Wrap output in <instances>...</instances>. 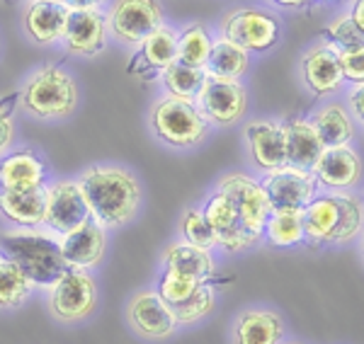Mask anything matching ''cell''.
Segmentation results:
<instances>
[{"label":"cell","mask_w":364,"mask_h":344,"mask_svg":"<svg viewBox=\"0 0 364 344\" xmlns=\"http://www.w3.org/2000/svg\"><path fill=\"white\" fill-rule=\"evenodd\" d=\"M323 34L328 37L326 44H331L336 51H352V49H362L364 46V32L355 25L350 13L333 20L331 27L323 29Z\"/></svg>","instance_id":"cell-35"},{"label":"cell","mask_w":364,"mask_h":344,"mask_svg":"<svg viewBox=\"0 0 364 344\" xmlns=\"http://www.w3.org/2000/svg\"><path fill=\"white\" fill-rule=\"evenodd\" d=\"M70 10L63 3L54 0H27L22 13V27L25 34L39 46L58 44L66 32V20Z\"/></svg>","instance_id":"cell-20"},{"label":"cell","mask_w":364,"mask_h":344,"mask_svg":"<svg viewBox=\"0 0 364 344\" xmlns=\"http://www.w3.org/2000/svg\"><path fill=\"white\" fill-rule=\"evenodd\" d=\"M92 218L105 228H124L139 216L141 184L117 165H90L78 174Z\"/></svg>","instance_id":"cell-1"},{"label":"cell","mask_w":364,"mask_h":344,"mask_svg":"<svg viewBox=\"0 0 364 344\" xmlns=\"http://www.w3.org/2000/svg\"><path fill=\"white\" fill-rule=\"evenodd\" d=\"M202 211H204L207 223L211 226V231H214L219 248H224L226 253H245V250L252 248L243 233V226H240V221L236 216V209H233V204L228 201V196L224 192H219V189L211 192L207 196V201H204Z\"/></svg>","instance_id":"cell-18"},{"label":"cell","mask_w":364,"mask_h":344,"mask_svg":"<svg viewBox=\"0 0 364 344\" xmlns=\"http://www.w3.org/2000/svg\"><path fill=\"white\" fill-rule=\"evenodd\" d=\"M34 291V284L15 262L0 257V311H15Z\"/></svg>","instance_id":"cell-31"},{"label":"cell","mask_w":364,"mask_h":344,"mask_svg":"<svg viewBox=\"0 0 364 344\" xmlns=\"http://www.w3.org/2000/svg\"><path fill=\"white\" fill-rule=\"evenodd\" d=\"M156 291L180 325H195L216 308V287L207 282H192L178 274L161 272Z\"/></svg>","instance_id":"cell-6"},{"label":"cell","mask_w":364,"mask_h":344,"mask_svg":"<svg viewBox=\"0 0 364 344\" xmlns=\"http://www.w3.org/2000/svg\"><path fill=\"white\" fill-rule=\"evenodd\" d=\"M54 3H63V0H54Z\"/></svg>","instance_id":"cell-44"},{"label":"cell","mask_w":364,"mask_h":344,"mask_svg":"<svg viewBox=\"0 0 364 344\" xmlns=\"http://www.w3.org/2000/svg\"><path fill=\"white\" fill-rule=\"evenodd\" d=\"M15 141V121L13 116H5L0 112V158L10 150V145Z\"/></svg>","instance_id":"cell-37"},{"label":"cell","mask_w":364,"mask_h":344,"mask_svg":"<svg viewBox=\"0 0 364 344\" xmlns=\"http://www.w3.org/2000/svg\"><path fill=\"white\" fill-rule=\"evenodd\" d=\"M90 206L80 189L78 179H58L46 184V218L44 226L56 235L75 231L90 221Z\"/></svg>","instance_id":"cell-12"},{"label":"cell","mask_w":364,"mask_h":344,"mask_svg":"<svg viewBox=\"0 0 364 344\" xmlns=\"http://www.w3.org/2000/svg\"><path fill=\"white\" fill-rule=\"evenodd\" d=\"M248 66H250L248 51L221 37L211 44L209 58H207V63H204V71H207L209 78L240 80L245 75V71H248Z\"/></svg>","instance_id":"cell-28"},{"label":"cell","mask_w":364,"mask_h":344,"mask_svg":"<svg viewBox=\"0 0 364 344\" xmlns=\"http://www.w3.org/2000/svg\"><path fill=\"white\" fill-rule=\"evenodd\" d=\"M265 240L274 248H296L306 240L301 213H269Z\"/></svg>","instance_id":"cell-33"},{"label":"cell","mask_w":364,"mask_h":344,"mask_svg":"<svg viewBox=\"0 0 364 344\" xmlns=\"http://www.w3.org/2000/svg\"><path fill=\"white\" fill-rule=\"evenodd\" d=\"M301 75L304 83L314 95H331L343 85V71H340V61H338V51L331 44H318L311 46L304 54L301 61Z\"/></svg>","instance_id":"cell-22"},{"label":"cell","mask_w":364,"mask_h":344,"mask_svg":"<svg viewBox=\"0 0 364 344\" xmlns=\"http://www.w3.org/2000/svg\"><path fill=\"white\" fill-rule=\"evenodd\" d=\"M350 17L355 20V25L364 32V0H355V5H352V13Z\"/></svg>","instance_id":"cell-41"},{"label":"cell","mask_w":364,"mask_h":344,"mask_svg":"<svg viewBox=\"0 0 364 344\" xmlns=\"http://www.w3.org/2000/svg\"><path fill=\"white\" fill-rule=\"evenodd\" d=\"M245 141H248L250 160L257 170L272 172L287 165L284 126L279 121H250L245 126Z\"/></svg>","instance_id":"cell-17"},{"label":"cell","mask_w":364,"mask_h":344,"mask_svg":"<svg viewBox=\"0 0 364 344\" xmlns=\"http://www.w3.org/2000/svg\"><path fill=\"white\" fill-rule=\"evenodd\" d=\"M161 83L168 90V95L180 97V100H197L202 92L204 83H207V71L204 68H192L185 63L175 61L173 66L161 73Z\"/></svg>","instance_id":"cell-30"},{"label":"cell","mask_w":364,"mask_h":344,"mask_svg":"<svg viewBox=\"0 0 364 344\" xmlns=\"http://www.w3.org/2000/svg\"><path fill=\"white\" fill-rule=\"evenodd\" d=\"M304 235L316 245L348 243L364 226V209L352 194H323L301 211Z\"/></svg>","instance_id":"cell-3"},{"label":"cell","mask_w":364,"mask_h":344,"mask_svg":"<svg viewBox=\"0 0 364 344\" xmlns=\"http://www.w3.org/2000/svg\"><path fill=\"white\" fill-rule=\"evenodd\" d=\"M61 255L73 270H92L105 260L107 253V228L100 226L95 218L85 221L75 231L58 235Z\"/></svg>","instance_id":"cell-16"},{"label":"cell","mask_w":364,"mask_h":344,"mask_svg":"<svg viewBox=\"0 0 364 344\" xmlns=\"http://www.w3.org/2000/svg\"><path fill=\"white\" fill-rule=\"evenodd\" d=\"M289 344H299V342H289Z\"/></svg>","instance_id":"cell-45"},{"label":"cell","mask_w":364,"mask_h":344,"mask_svg":"<svg viewBox=\"0 0 364 344\" xmlns=\"http://www.w3.org/2000/svg\"><path fill=\"white\" fill-rule=\"evenodd\" d=\"M362 253H364V238H362Z\"/></svg>","instance_id":"cell-43"},{"label":"cell","mask_w":364,"mask_h":344,"mask_svg":"<svg viewBox=\"0 0 364 344\" xmlns=\"http://www.w3.org/2000/svg\"><path fill=\"white\" fill-rule=\"evenodd\" d=\"M362 158L350 145H338V148H326L321 153L318 162L314 165L316 182L336 192L352 189L362 177Z\"/></svg>","instance_id":"cell-21"},{"label":"cell","mask_w":364,"mask_h":344,"mask_svg":"<svg viewBox=\"0 0 364 344\" xmlns=\"http://www.w3.org/2000/svg\"><path fill=\"white\" fill-rule=\"evenodd\" d=\"M17 104H20V90L8 92L5 97H0V112H3L5 116H13Z\"/></svg>","instance_id":"cell-40"},{"label":"cell","mask_w":364,"mask_h":344,"mask_svg":"<svg viewBox=\"0 0 364 344\" xmlns=\"http://www.w3.org/2000/svg\"><path fill=\"white\" fill-rule=\"evenodd\" d=\"M107 0H63L68 10H102Z\"/></svg>","instance_id":"cell-39"},{"label":"cell","mask_w":364,"mask_h":344,"mask_svg":"<svg viewBox=\"0 0 364 344\" xmlns=\"http://www.w3.org/2000/svg\"><path fill=\"white\" fill-rule=\"evenodd\" d=\"M49 313L56 323L75 325L90 318L97 308V284L87 270H70L49 289Z\"/></svg>","instance_id":"cell-7"},{"label":"cell","mask_w":364,"mask_h":344,"mask_svg":"<svg viewBox=\"0 0 364 344\" xmlns=\"http://www.w3.org/2000/svg\"><path fill=\"white\" fill-rule=\"evenodd\" d=\"M211 37L202 22L182 27L178 32V61L192 68H204L211 51Z\"/></svg>","instance_id":"cell-32"},{"label":"cell","mask_w":364,"mask_h":344,"mask_svg":"<svg viewBox=\"0 0 364 344\" xmlns=\"http://www.w3.org/2000/svg\"><path fill=\"white\" fill-rule=\"evenodd\" d=\"M216 189L224 192L228 196V201L233 204L236 216H238L240 226H243V233L250 240V245L260 243L262 238H265V226H267L269 213H272L260 182L248 177V174L231 172L219 179Z\"/></svg>","instance_id":"cell-8"},{"label":"cell","mask_w":364,"mask_h":344,"mask_svg":"<svg viewBox=\"0 0 364 344\" xmlns=\"http://www.w3.org/2000/svg\"><path fill=\"white\" fill-rule=\"evenodd\" d=\"M0 216L15 228H39L46 218V187L37 189H0Z\"/></svg>","instance_id":"cell-24"},{"label":"cell","mask_w":364,"mask_h":344,"mask_svg":"<svg viewBox=\"0 0 364 344\" xmlns=\"http://www.w3.org/2000/svg\"><path fill=\"white\" fill-rule=\"evenodd\" d=\"M311 126L318 133L323 148H338V145H350L355 138V124H352L348 109L343 104H326L311 119Z\"/></svg>","instance_id":"cell-29"},{"label":"cell","mask_w":364,"mask_h":344,"mask_svg":"<svg viewBox=\"0 0 364 344\" xmlns=\"http://www.w3.org/2000/svg\"><path fill=\"white\" fill-rule=\"evenodd\" d=\"M274 5H282V8H304L309 5V0H272Z\"/></svg>","instance_id":"cell-42"},{"label":"cell","mask_w":364,"mask_h":344,"mask_svg":"<svg viewBox=\"0 0 364 344\" xmlns=\"http://www.w3.org/2000/svg\"><path fill=\"white\" fill-rule=\"evenodd\" d=\"M180 235H182V243H190L199 250H209L211 253L214 248H219L214 231H211V226L207 223V218H204L202 209H185V211H182Z\"/></svg>","instance_id":"cell-34"},{"label":"cell","mask_w":364,"mask_h":344,"mask_svg":"<svg viewBox=\"0 0 364 344\" xmlns=\"http://www.w3.org/2000/svg\"><path fill=\"white\" fill-rule=\"evenodd\" d=\"M107 37V17L102 10H70L61 44L70 56L90 58L105 51Z\"/></svg>","instance_id":"cell-15"},{"label":"cell","mask_w":364,"mask_h":344,"mask_svg":"<svg viewBox=\"0 0 364 344\" xmlns=\"http://www.w3.org/2000/svg\"><path fill=\"white\" fill-rule=\"evenodd\" d=\"M105 17H107L109 34L117 42L136 46V49L149 34L166 25L158 0H112Z\"/></svg>","instance_id":"cell-9"},{"label":"cell","mask_w":364,"mask_h":344,"mask_svg":"<svg viewBox=\"0 0 364 344\" xmlns=\"http://www.w3.org/2000/svg\"><path fill=\"white\" fill-rule=\"evenodd\" d=\"M350 109H352V114L364 124V83H360L350 92Z\"/></svg>","instance_id":"cell-38"},{"label":"cell","mask_w":364,"mask_h":344,"mask_svg":"<svg viewBox=\"0 0 364 344\" xmlns=\"http://www.w3.org/2000/svg\"><path fill=\"white\" fill-rule=\"evenodd\" d=\"M195 104L209 124L231 126L243 119L245 109H248V95H245L240 80H221L207 75V83L197 95Z\"/></svg>","instance_id":"cell-14"},{"label":"cell","mask_w":364,"mask_h":344,"mask_svg":"<svg viewBox=\"0 0 364 344\" xmlns=\"http://www.w3.org/2000/svg\"><path fill=\"white\" fill-rule=\"evenodd\" d=\"M282 337H284V320L265 308L243 311L233 325V344H279Z\"/></svg>","instance_id":"cell-26"},{"label":"cell","mask_w":364,"mask_h":344,"mask_svg":"<svg viewBox=\"0 0 364 344\" xmlns=\"http://www.w3.org/2000/svg\"><path fill=\"white\" fill-rule=\"evenodd\" d=\"M127 323L139 337L151 342L168 340L178 332L180 323L156 289H141L127 303Z\"/></svg>","instance_id":"cell-13"},{"label":"cell","mask_w":364,"mask_h":344,"mask_svg":"<svg viewBox=\"0 0 364 344\" xmlns=\"http://www.w3.org/2000/svg\"><path fill=\"white\" fill-rule=\"evenodd\" d=\"M260 187L265 192L272 213H301L318 192L314 172L289 165L267 172Z\"/></svg>","instance_id":"cell-10"},{"label":"cell","mask_w":364,"mask_h":344,"mask_svg":"<svg viewBox=\"0 0 364 344\" xmlns=\"http://www.w3.org/2000/svg\"><path fill=\"white\" fill-rule=\"evenodd\" d=\"M284 126V145H287V165L299 167V170H314V165L318 162L323 148L318 133L311 126V121L294 119L287 121Z\"/></svg>","instance_id":"cell-27"},{"label":"cell","mask_w":364,"mask_h":344,"mask_svg":"<svg viewBox=\"0 0 364 344\" xmlns=\"http://www.w3.org/2000/svg\"><path fill=\"white\" fill-rule=\"evenodd\" d=\"M151 129L170 148H195L207 138L209 121L192 100L166 95L151 107Z\"/></svg>","instance_id":"cell-5"},{"label":"cell","mask_w":364,"mask_h":344,"mask_svg":"<svg viewBox=\"0 0 364 344\" xmlns=\"http://www.w3.org/2000/svg\"><path fill=\"white\" fill-rule=\"evenodd\" d=\"M178 61V32L168 25H161L154 34L141 42L139 56L129 63V73L139 78H161V73Z\"/></svg>","instance_id":"cell-19"},{"label":"cell","mask_w":364,"mask_h":344,"mask_svg":"<svg viewBox=\"0 0 364 344\" xmlns=\"http://www.w3.org/2000/svg\"><path fill=\"white\" fill-rule=\"evenodd\" d=\"M163 272L178 274L192 282H216V260L209 250H199L190 243H170L163 253Z\"/></svg>","instance_id":"cell-23"},{"label":"cell","mask_w":364,"mask_h":344,"mask_svg":"<svg viewBox=\"0 0 364 344\" xmlns=\"http://www.w3.org/2000/svg\"><path fill=\"white\" fill-rule=\"evenodd\" d=\"M0 257L15 262L34 289L49 291L70 267L61 255L58 238L34 228H17L0 233Z\"/></svg>","instance_id":"cell-2"},{"label":"cell","mask_w":364,"mask_h":344,"mask_svg":"<svg viewBox=\"0 0 364 344\" xmlns=\"http://www.w3.org/2000/svg\"><path fill=\"white\" fill-rule=\"evenodd\" d=\"M338 61L345 80H350L355 85L364 83V46L352 51H338Z\"/></svg>","instance_id":"cell-36"},{"label":"cell","mask_w":364,"mask_h":344,"mask_svg":"<svg viewBox=\"0 0 364 344\" xmlns=\"http://www.w3.org/2000/svg\"><path fill=\"white\" fill-rule=\"evenodd\" d=\"M221 37L238 44L248 54H262L279 42V22L265 10L240 8L221 20Z\"/></svg>","instance_id":"cell-11"},{"label":"cell","mask_w":364,"mask_h":344,"mask_svg":"<svg viewBox=\"0 0 364 344\" xmlns=\"http://www.w3.org/2000/svg\"><path fill=\"white\" fill-rule=\"evenodd\" d=\"M46 187V165L34 150H15L0 158V189H37Z\"/></svg>","instance_id":"cell-25"},{"label":"cell","mask_w":364,"mask_h":344,"mask_svg":"<svg viewBox=\"0 0 364 344\" xmlns=\"http://www.w3.org/2000/svg\"><path fill=\"white\" fill-rule=\"evenodd\" d=\"M80 90L73 75L58 66H42L25 80L20 104L34 119H66L78 109Z\"/></svg>","instance_id":"cell-4"}]
</instances>
